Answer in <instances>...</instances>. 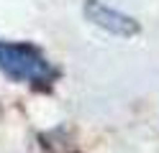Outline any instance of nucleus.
<instances>
[{"mask_svg":"<svg viewBox=\"0 0 159 153\" xmlns=\"http://www.w3.org/2000/svg\"><path fill=\"white\" fill-rule=\"evenodd\" d=\"M85 15L95 26H100L103 31H108L113 36H134V33H139V23L134 18L123 15L121 10H113L111 5L100 3V0H87L85 3Z\"/></svg>","mask_w":159,"mask_h":153,"instance_id":"nucleus-2","label":"nucleus"},{"mask_svg":"<svg viewBox=\"0 0 159 153\" xmlns=\"http://www.w3.org/2000/svg\"><path fill=\"white\" fill-rule=\"evenodd\" d=\"M0 69L16 82L28 84H52L57 77L54 66L41 56V51L31 44L0 41Z\"/></svg>","mask_w":159,"mask_h":153,"instance_id":"nucleus-1","label":"nucleus"}]
</instances>
